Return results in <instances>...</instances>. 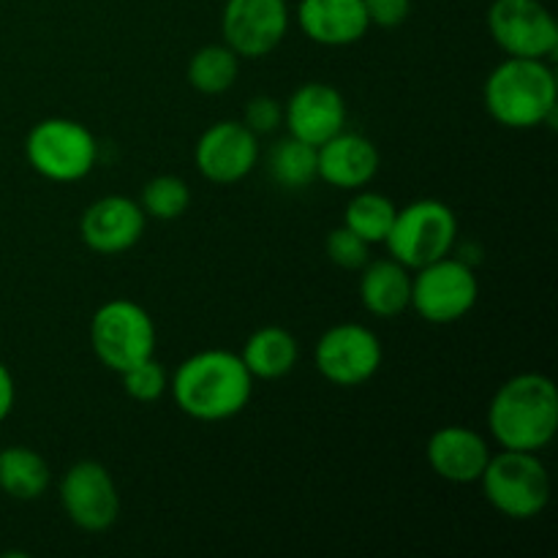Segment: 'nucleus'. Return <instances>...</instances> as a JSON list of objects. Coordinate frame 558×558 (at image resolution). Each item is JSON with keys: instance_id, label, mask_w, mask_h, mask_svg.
Wrapping results in <instances>:
<instances>
[{"instance_id": "f257e3e1", "label": "nucleus", "mask_w": 558, "mask_h": 558, "mask_svg": "<svg viewBox=\"0 0 558 558\" xmlns=\"http://www.w3.org/2000/svg\"><path fill=\"white\" fill-rule=\"evenodd\" d=\"M174 403L199 423H223L248 407L254 396V376L240 354L229 349H205L178 365L169 379Z\"/></svg>"}, {"instance_id": "f03ea898", "label": "nucleus", "mask_w": 558, "mask_h": 558, "mask_svg": "<svg viewBox=\"0 0 558 558\" xmlns=\"http://www.w3.org/2000/svg\"><path fill=\"white\" fill-rule=\"evenodd\" d=\"M488 428L501 450L539 452L558 434V390L545 374H518L496 390Z\"/></svg>"}, {"instance_id": "7ed1b4c3", "label": "nucleus", "mask_w": 558, "mask_h": 558, "mask_svg": "<svg viewBox=\"0 0 558 558\" xmlns=\"http://www.w3.org/2000/svg\"><path fill=\"white\" fill-rule=\"evenodd\" d=\"M483 101L490 118L505 129L526 131L554 125L558 114V82L545 60L507 58L488 74Z\"/></svg>"}, {"instance_id": "20e7f679", "label": "nucleus", "mask_w": 558, "mask_h": 558, "mask_svg": "<svg viewBox=\"0 0 558 558\" xmlns=\"http://www.w3.org/2000/svg\"><path fill=\"white\" fill-rule=\"evenodd\" d=\"M480 485L488 505L510 521H532L543 515L550 501V474L537 452H496L490 456Z\"/></svg>"}, {"instance_id": "39448f33", "label": "nucleus", "mask_w": 558, "mask_h": 558, "mask_svg": "<svg viewBox=\"0 0 558 558\" xmlns=\"http://www.w3.org/2000/svg\"><path fill=\"white\" fill-rule=\"evenodd\" d=\"M25 158L33 172L52 183H76L96 167L98 142L80 120L47 118L27 134Z\"/></svg>"}, {"instance_id": "423d86ee", "label": "nucleus", "mask_w": 558, "mask_h": 558, "mask_svg": "<svg viewBox=\"0 0 558 558\" xmlns=\"http://www.w3.org/2000/svg\"><path fill=\"white\" fill-rule=\"evenodd\" d=\"M458 240V218L450 205L439 199H417L396 213L385 245L396 262L409 270L430 265L452 254Z\"/></svg>"}, {"instance_id": "0eeeda50", "label": "nucleus", "mask_w": 558, "mask_h": 558, "mask_svg": "<svg viewBox=\"0 0 558 558\" xmlns=\"http://www.w3.org/2000/svg\"><path fill=\"white\" fill-rule=\"evenodd\" d=\"M90 347L98 363L114 374H123L156 352L153 316L134 300H109L90 319Z\"/></svg>"}, {"instance_id": "6e6552de", "label": "nucleus", "mask_w": 558, "mask_h": 558, "mask_svg": "<svg viewBox=\"0 0 558 558\" xmlns=\"http://www.w3.org/2000/svg\"><path fill=\"white\" fill-rule=\"evenodd\" d=\"M480 283L466 259L441 256L412 276V308L430 325L461 322L477 305Z\"/></svg>"}, {"instance_id": "1a4fd4ad", "label": "nucleus", "mask_w": 558, "mask_h": 558, "mask_svg": "<svg viewBox=\"0 0 558 558\" xmlns=\"http://www.w3.org/2000/svg\"><path fill=\"white\" fill-rule=\"evenodd\" d=\"M488 33L507 58L548 60L558 52V25L539 0H494Z\"/></svg>"}, {"instance_id": "9d476101", "label": "nucleus", "mask_w": 558, "mask_h": 558, "mask_svg": "<svg viewBox=\"0 0 558 558\" xmlns=\"http://www.w3.org/2000/svg\"><path fill=\"white\" fill-rule=\"evenodd\" d=\"M385 360L379 336L371 327L343 322L330 327L314 349L316 371L336 387H360L374 379Z\"/></svg>"}, {"instance_id": "9b49d317", "label": "nucleus", "mask_w": 558, "mask_h": 558, "mask_svg": "<svg viewBox=\"0 0 558 558\" xmlns=\"http://www.w3.org/2000/svg\"><path fill=\"white\" fill-rule=\"evenodd\" d=\"M289 33L287 0H227L221 11L223 44L238 58L259 60L281 47Z\"/></svg>"}, {"instance_id": "f8f14e48", "label": "nucleus", "mask_w": 558, "mask_h": 558, "mask_svg": "<svg viewBox=\"0 0 558 558\" xmlns=\"http://www.w3.org/2000/svg\"><path fill=\"white\" fill-rule=\"evenodd\" d=\"M60 505L82 532H107L120 515L118 485L104 463L80 461L60 480Z\"/></svg>"}, {"instance_id": "ddd939ff", "label": "nucleus", "mask_w": 558, "mask_h": 558, "mask_svg": "<svg viewBox=\"0 0 558 558\" xmlns=\"http://www.w3.org/2000/svg\"><path fill=\"white\" fill-rule=\"evenodd\" d=\"M196 169L216 185L240 183L259 161V136L243 120H218L196 142Z\"/></svg>"}, {"instance_id": "4468645a", "label": "nucleus", "mask_w": 558, "mask_h": 558, "mask_svg": "<svg viewBox=\"0 0 558 558\" xmlns=\"http://www.w3.org/2000/svg\"><path fill=\"white\" fill-rule=\"evenodd\" d=\"M145 210L129 196L96 199L80 221L82 243L101 256H118L134 248L145 234Z\"/></svg>"}, {"instance_id": "2eb2a0df", "label": "nucleus", "mask_w": 558, "mask_h": 558, "mask_svg": "<svg viewBox=\"0 0 558 558\" xmlns=\"http://www.w3.org/2000/svg\"><path fill=\"white\" fill-rule=\"evenodd\" d=\"M283 125L289 136L319 147L347 125V101L341 90L327 82H308L289 96L283 107Z\"/></svg>"}, {"instance_id": "dca6fc26", "label": "nucleus", "mask_w": 558, "mask_h": 558, "mask_svg": "<svg viewBox=\"0 0 558 558\" xmlns=\"http://www.w3.org/2000/svg\"><path fill=\"white\" fill-rule=\"evenodd\" d=\"M490 456L494 452H490L488 441L466 425H445V428L434 430L428 447H425V458L436 477L456 485L480 483Z\"/></svg>"}, {"instance_id": "f3484780", "label": "nucleus", "mask_w": 558, "mask_h": 558, "mask_svg": "<svg viewBox=\"0 0 558 558\" xmlns=\"http://www.w3.org/2000/svg\"><path fill=\"white\" fill-rule=\"evenodd\" d=\"M379 161L381 158L374 142L363 134H352V131H341L325 145L316 147L319 180H325L332 189H365L379 172Z\"/></svg>"}, {"instance_id": "a211bd4d", "label": "nucleus", "mask_w": 558, "mask_h": 558, "mask_svg": "<svg viewBox=\"0 0 558 558\" xmlns=\"http://www.w3.org/2000/svg\"><path fill=\"white\" fill-rule=\"evenodd\" d=\"M298 25L319 47H349L363 41L371 22L363 0H300Z\"/></svg>"}, {"instance_id": "6ab92c4d", "label": "nucleus", "mask_w": 558, "mask_h": 558, "mask_svg": "<svg viewBox=\"0 0 558 558\" xmlns=\"http://www.w3.org/2000/svg\"><path fill=\"white\" fill-rule=\"evenodd\" d=\"M360 300L368 314L379 319H396L412 308V270L392 256L371 262L360 276Z\"/></svg>"}, {"instance_id": "aec40b11", "label": "nucleus", "mask_w": 558, "mask_h": 558, "mask_svg": "<svg viewBox=\"0 0 558 558\" xmlns=\"http://www.w3.org/2000/svg\"><path fill=\"white\" fill-rule=\"evenodd\" d=\"M240 360L254 379H283L287 374H292L300 360L298 338L283 327H262V330L251 332Z\"/></svg>"}, {"instance_id": "412c9836", "label": "nucleus", "mask_w": 558, "mask_h": 558, "mask_svg": "<svg viewBox=\"0 0 558 558\" xmlns=\"http://www.w3.org/2000/svg\"><path fill=\"white\" fill-rule=\"evenodd\" d=\"M49 483H52V472L33 447L11 445L0 450V490L9 499H41L47 494Z\"/></svg>"}, {"instance_id": "4be33fe9", "label": "nucleus", "mask_w": 558, "mask_h": 558, "mask_svg": "<svg viewBox=\"0 0 558 558\" xmlns=\"http://www.w3.org/2000/svg\"><path fill=\"white\" fill-rule=\"evenodd\" d=\"M267 174L272 183L287 191L308 189L314 180H319L316 147L294 136H283L267 153Z\"/></svg>"}, {"instance_id": "5701e85b", "label": "nucleus", "mask_w": 558, "mask_h": 558, "mask_svg": "<svg viewBox=\"0 0 558 558\" xmlns=\"http://www.w3.org/2000/svg\"><path fill=\"white\" fill-rule=\"evenodd\" d=\"M189 85L205 96H221L238 82L240 58L227 44H207L189 60Z\"/></svg>"}, {"instance_id": "b1692460", "label": "nucleus", "mask_w": 558, "mask_h": 558, "mask_svg": "<svg viewBox=\"0 0 558 558\" xmlns=\"http://www.w3.org/2000/svg\"><path fill=\"white\" fill-rule=\"evenodd\" d=\"M396 213L398 207L390 196L376 194V191H360L347 205L343 227L352 229L368 245L385 243L392 229V221H396Z\"/></svg>"}, {"instance_id": "393cba45", "label": "nucleus", "mask_w": 558, "mask_h": 558, "mask_svg": "<svg viewBox=\"0 0 558 558\" xmlns=\"http://www.w3.org/2000/svg\"><path fill=\"white\" fill-rule=\"evenodd\" d=\"M189 183L178 174H158L150 183H145L140 196V207L145 210V216L158 218V221H174L189 210Z\"/></svg>"}, {"instance_id": "a878e982", "label": "nucleus", "mask_w": 558, "mask_h": 558, "mask_svg": "<svg viewBox=\"0 0 558 558\" xmlns=\"http://www.w3.org/2000/svg\"><path fill=\"white\" fill-rule=\"evenodd\" d=\"M120 379H123V390L129 392V398L140 403H156L169 390V376L163 365L156 363V357H147L125 368Z\"/></svg>"}, {"instance_id": "bb28decb", "label": "nucleus", "mask_w": 558, "mask_h": 558, "mask_svg": "<svg viewBox=\"0 0 558 558\" xmlns=\"http://www.w3.org/2000/svg\"><path fill=\"white\" fill-rule=\"evenodd\" d=\"M368 248L371 245L363 238H357L349 227L332 229L325 243V251L332 265L343 267V270H363L368 265Z\"/></svg>"}, {"instance_id": "cd10ccee", "label": "nucleus", "mask_w": 558, "mask_h": 558, "mask_svg": "<svg viewBox=\"0 0 558 558\" xmlns=\"http://www.w3.org/2000/svg\"><path fill=\"white\" fill-rule=\"evenodd\" d=\"M243 123L259 134H272L278 125H283V107L270 96H256L245 104L243 109Z\"/></svg>"}, {"instance_id": "c85d7f7f", "label": "nucleus", "mask_w": 558, "mask_h": 558, "mask_svg": "<svg viewBox=\"0 0 558 558\" xmlns=\"http://www.w3.org/2000/svg\"><path fill=\"white\" fill-rule=\"evenodd\" d=\"M368 22L376 27H398L407 22L412 11V0H363Z\"/></svg>"}, {"instance_id": "c756f323", "label": "nucleus", "mask_w": 558, "mask_h": 558, "mask_svg": "<svg viewBox=\"0 0 558 558\" xmlns=\"http://www.w3.org/2000/svg\"><path fill=\"white\" fill-rule=\"evenodd\" d=\"M14 403H16V385H14V376L11 371L5 368V363H0V425L9 420V414L14 412Z\"/></svg>"}]
</instances>
